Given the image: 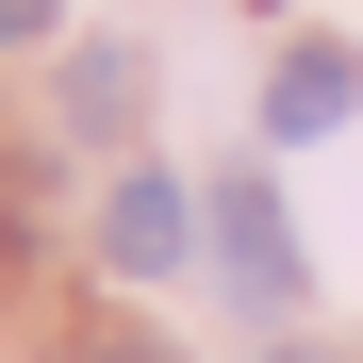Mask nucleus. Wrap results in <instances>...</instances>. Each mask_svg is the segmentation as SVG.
<instances>
[{
  "instance_id": "nucleus-5",
  "label": "nucleus",
  "mask_w": 363,
  "mask_h": 363,
  "mask_svg": "<svg viewBox=\"0 0 363 363\" xmlns=\"http://www.w3.org/2000/svg\"><path fill=\"white\" fill-rule=\"evenodd\" d=\"M17 33H50V0H0V50H17Z\"/></svg>"
},
{
  "instance_id": "nucleus-7",
  "label": "nucleus",
  "mask_w": 363,
  "mask_h": 363,
  "mask_svg": "<svg viewBox=\"0 0 363 363\" xmlns=\"http://www.w3.org/2000/svg\"><path fill=\"white\" fill-rule=\"evenodd\" d=\"M99 363H149V347H99Z\"/></svg>"
},
{
  "instance_id": "nucleus-2",
  "label": "nucleus",
  "mask_w": 363,
  "mask_h": 363,
  "mask_svg": "<svg viewBox=\"0 0 363 363\" xmlns=\"http://www.w3.org/2000/svg\"><path fill=\"white\" fill-rule=\"evenodd\" d=\"M182 248H199V199H182V182H116L99 199V264L116 281H165Z\"/></svg>"
},
{
  "instance_id": "nucleus-4",
  "label": "nucleus",
  "mask_w": 363,
  "mask_h": 363,
  "mask_svg": "<svg viewBox=\"0 0 363 363\" xmlns=\"http://www.w3.org/2000/svg\"><path fill=\"white\" fill-rule=\"evenodd\" d=\"M67 116L116 133V116H133V50H83V67H67Z\"/></svg>"
},
{
  "instance_id": "nucleus-3",
  "label": "nucleus",
  "mask_w": 363,
  "mask_h": 363,
  "mask_svg": "<svg viewBox=\"0 0 363 363\" xmlns=\"http://www.w3.org/2000/svg\"><path fill=\"white\" fill-rule=\"evenodd\" d=\"M347 116H363V50H281L264 133H281V149H314V133H347Z\"/></svg>"
},
{
  "instance_id": "nucleus-1",
  "label": "nucleus",
  "mask_w": 363,
  "mask_h": 363,
  "mask_svg": "<svg viewBox=\"0 0 363 363\" xmlns=\"http://www.w3.org/2000/svg\"><path fill=\"white\" fill-rule=\"evenodd\" d=\"M215 281L248 297V314H281V297H297V231H281L264 182H215Z\"/></svg>"
},
{
  "instance_id": "nucleus-6",
  "label": "nucleus",
  "mask_w": 363,
  "mask_h": 363,
  "mask_svg": "<svg viewBox=\"0 0 363 363\" xmlns=\"http://www.w3.org/2000/svg\"><path fill=\"white\" fill-rule=\"evenodd\" d=\"M264 363H330V347H264Z\"/></svg>"
}]
</instances>
